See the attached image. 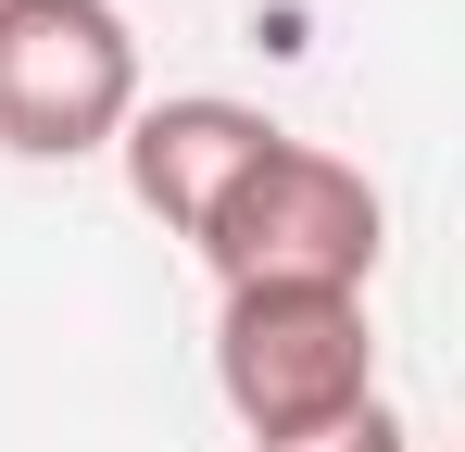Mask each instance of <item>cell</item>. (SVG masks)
Instances as JSON below:
<instances>
[{"instance_id":"6da1fadb","label":"cell","mask_w":465,"mask_h":452,"mask_svg":"<svg viewBox=\"0 0 465 452\" xmlns=\"http://www.w3.org/2000/svg\"><path fill=\"white\" fill-rule=\"evenodd\" d=\"M378 226L390 214H378V189H365V163H340V151H314V139H277L214 201L202 264L227 290H365L378 277Z\"/></svg>"},{"instance_id":"7a4b0ae2","label":"cell","mask_w":465,"mask_h":452,"mask_svg":"<svg viewBox=\"0 0 465 452\" xmlns=\"http://www.w3.org/2000/svg\"><path fill=\"white\" fill-rule=\"evenodd\" d=\"M214 389L252 440L327 427L352 402H378V327L365 290H227L214 314Z\"/></svg>"},{"instance_id":"3957f363","label":"cell","mask_w":465,"mask_h":452,"mask_svg":"<svg viewBox=\"0 0 465 452\" xmlns=\"http://www.w3.org/2000/svg\"><path fill=\"white\" fill-rule=\"evenodd\" d=\"M139 113V38L114 0H0V151L76 163Z\"/></svg>"},{"instance_id":"277c9868","label":"cell","mask_w":465,"mask_h":452,"mask_svg":"<svg viewBox=\"0 0 465 452\" xmlns=\"http://www.w3.org/2000/svg\"><path fill=\"white\" fill-rule=\"evenodd\" d=\"M277 139H290L277 113L189 88V101H139L114 151H126V189H139V214H163L176 239H202V226H214V201H227V189H239V176H252Z\"/></svg>"},{"instance_id":"5b68a950","label":"cell","mask_w":465,"mask_h":452,"mask_svg":"<svg viewBox=\"0 0 465 452\" xmlns=\"http://www.w3.org/2000/svg\"><path fill=\"white\" fill-rule=\"evenodd\" d=\"M252 452H402V415L390 402H352L327 427H290V440H252Z\"/></svg>"}]
</instances>
